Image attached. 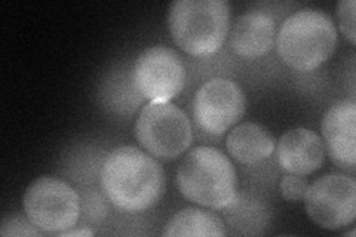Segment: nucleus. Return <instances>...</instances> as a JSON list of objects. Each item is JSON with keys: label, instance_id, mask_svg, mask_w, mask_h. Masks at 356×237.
<instances>
[{"label": "nucleus", "instance_id": "nucleus-9", "mask_svg": "<svg viewBox=\"0 0 356 237\" xmlns=\"http://www.w3.org/2000/svg\"><path fill=\"white\" fill-rule=\"evenodd\" d=\"M247 99L242 88L230 79L216 77L197 89L193 98V117L200 129L222 135L242 119Z\"/></svg>", "mask_w": 356, "mask_h": 237}, {"label": "nucleus", "instance_id": "nucleus-13", "mask_svg": "<svg viewBox=\"0 0 356 237\" xmlns=\"http://www.w3.org/2000/svg\"><path fill=\"white\" fill-rule=\"evenodd\" d=\"M275 138L270 131L254 122L233 128L227 138V153L242 165H257L273 154Z\"/></svg>", "mask_w": 356, "mask_h": 237}, {"label": "nucleus", "instance_id": "nucleus-12", "mask_svg": "<svg viewBox=\"0 0 356 237\" xmlns=\"http://www.w3.org/2000/svg\"><path fill=\"white\" fill-rule=\"evenodd\" d=\"M276 40V24L263 13L239 15L230 28V48L242 58L255 60L269 54Z\"/></svg>", "mask_w": 356, "mask_h": 237}, {"label": "nucleus", "instance_id": "nucleus-8", "mask_svg": "<svg viewBox=\"0 0 356 237\" xmlns=\"http://www.w3.org/2000/svg\"><path fill=\"white\" fill-rule=\"evenodd\" d=\"M132 82L137 92L150 101H170L183 91L186 69L174 49L154 44L143 51L134 64Z\"/></svg>", "mask_w": 356, "mask_h": 237}, {"label": "nucleus", "instance_id": "nucleus-5", "mask_svg": "<svg viewBox=\"0 0 356 237\" xmlns=\"http://www.w3.org/2000/svg\"><path fill=\"white\" fill-rule=\"evenodd\" d=\"M140 145L156 159L172 161L183 154L193 140L191 119L170 101H150L136 122Z\"/></svg>", "mask_w": 356, "mask_h": 237}, {"label": "nucleus", "instance_id": "nucleus-15", "mask_svg": "<svg viewBox=\"0 0 356 237\" xmlns=\"http://www.w3.org/2000/svg\"><path fill=\"white\" fill-rule=\"evenodd\" d=\"M0 234L2 236H42L43 233L38 230L31 221L21 215H10L5 217L0 227Z\"/></svg>", "mask_w": 356, "mask_h": 237}, {"label": "nucleus", "instance_id": "nucleus-7", "mask_svg": "<svg viewBox=\"0 0 356 237\" xmlns=\"http://www.w3.org/2000/svg\"><path fill=\"white\" fill-rule=\"evenodd\" d=\"M305 208L321 229L340 230L356 218V183L341 174H328L307 186Z\"/></svg>", "mask_w": 356, "mask_h": 237}, {"label": "nucleus", "instance_id": "nucleus-17", "mask_svg": "<svg viewBox=\"0 0 356 237\" xmlns=\"http://www.w3.org/2000/svg\"><path fill=\"white\" fill-rule=\"evenodd\" d=\"M307 181L300 175L289 174L281 179L280 190L281 195L288 202H300L305 199L306 190H307Z\"/></svg>", "mask_w": 356, "mask_h": 237}, {"label": "nucleus", "instance_id": "nucleus-2", "mask_svg": "<svg viewBox=\"0 0 356 237\" xmlns=\"http://www.w3.org/2000/svg\"><path fill=\"white\" fill-rule=\"evenodd\" d=\"M177 186L187 200L209 209H226L238 197L235 167L225 153L208 145L196 147L183 157Z\"/></svg>", "mask_w": 356, "mask_h": 237}, {"label": "nucleus", "instance_id": "nucleus-18", "mask_svg": "<svg viewBox=\"0 0 356 237\" xmlns=\"http://www.w3.org/2000/svg\"><path fill=\"white\" fill-rule=\"evenodd\" d=\"M58 237H76V236H92V231L91 230H86V229H79V230H73V229H69L65 231H61L57 234Z\"/></svg>", "mask_w": 356, "mask_h": 237}, {"label": "nucleus", "instance_id": "nucleus-11", "mask_svg": "<svg viewBox=\"0 0 356 237\" xmlns=\"http://www.w3.org/2000/svg\"><path fill=\"white\" fill-rule=\"evenodd\" d=\"M275 147L280 166L293 175L306 177L314 174L325 161L324 141L312 129H289Z\"/></svg>", "mask_w": 356, "mask_h": 237}, {"label": "nucleus", "instance_id": "nucleus-6", "mask_svg": "<svg viewBox=\"0 0 356 237\" xmlns=\"http://www.w3.org/2000/svg\"><path fill=\"white\" fill-rule=\"evenodd\" d=\"M22 208L38 230L55 236L73 229L81 217V200L76 190L52 175H43L27 187Z\"/></svg>", "mask_w": 356, "mask_h": 237}, {"label": "nucleus", "instance_id": "nucleus-10", "mask_svg": "<svg viewBox=\"0 0 356 237\" xmlns=\"http://www.w3.org/2000/svg\"><path fill=\"white\" fill-rule=\"evenodd\" d=\"M322 141L325 152L340 167L353 169L356 162V104L353 99L334 103L322 119Z\"/></svg>", "mask_w": 356, "mask_h": 237}, {"label": "nucleus", "instance_id": "nucleus-4", "mask_svg": "<svg viewBox=\"0 0 356 237\" xmlns=\"http://www.w3.org/2000/svg\"><path fill=\"white\" fill-rule=\"evenodd\" d=\"M230 14L227 0H175L168 15L171 36L188 55H213L229 35Z\"/></svg>", "mask_w": 356, "mask_h": 237}, {"label": "nucleus", "instance_id": "nucleus-3", "mask_svg": "<svg viewBox=\"0 0 356 237\" xmlns=\"http://www.w3.org/2000/svg\"><path fill=\"white\" fill-rule=\"evenodd\" d=\"M281 60L297 72H312L336 51L337 30L332 18L321 9H300L289 15L276 33Z\"/></svg>", "mask_w": 356, "mask_h": 237}, {"label": "nucleus", "instance_id": "nucleus-16", "mask_svg": "<svg viewBox=\"0 0 356 237\" xmlns=\"http://www.w3.org/2000/svg\"><path fill=\"white\" fill-rule=\"evenodd\" d=\"M355 0H340L337 5V21L340 31L355 44Z\"/></svg>", "mask_w": 356, "mask_h": 237}, {"label": "nucleus", "instance_id": "nucleus-14", "mask_svg": "<svg viewBox=\"0 0 356 237\" xmlns=\"http://www.w3.org/2000/svg\"><path fill=\"white\" fill-rule=\"evenodd\" d=\"M162 234L168 237H221L226 234V227L213 211L186 208L174 213L165 224Z\"/></svg>", "mask_w": 356, "mask_h": 237}, {"label": "nucleus", "instance_id": "nucleus-1", "mask_svg": "<svg viewBox=\"0 0 356 237\" xmlns=\"http://www.w3.org/2000/svg\"><path fill=\"white\" fill-rule=\"evenodd\" d=\"M99 181L107 199L125 212H143L158 205L165 188L161 163L132 145L119 147L106 157Z\"/></svg>", "mask_w": 356, "mask_h": 237}]
</instances>
